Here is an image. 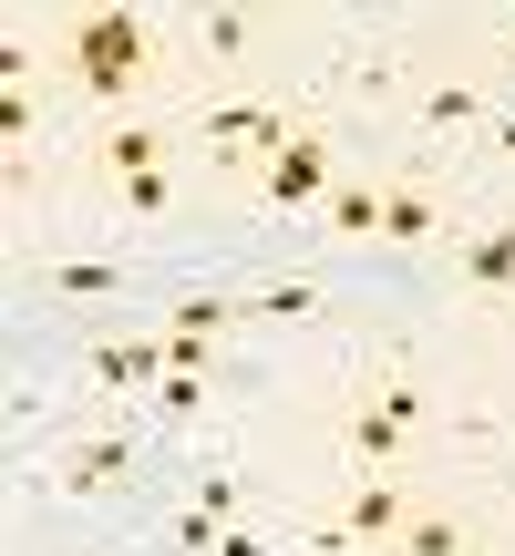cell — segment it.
Listing matches in <instances>:
<instances>
[{
  "label": "cell",
  "instance_id": "1",
  "mask_svg": "<svg viewBox=\"0 0 515 556\" xmlns=\"http://www.w3.org/2000/svg\"><path fill=\"white\" fill-rule=\"evenodd\" d=\"M52 62H62V83H73V93L124 103V93H145V83H155V31H145L135 11H73Z\"/></svg>",
  "mask_w": 515,
  "mask_h": 556
},
{
  "label": "cell",
  "instance_id": "2",
  "mask_svg": "<svg viewBox=\"0 0 515 556\" xmlns=\"http://www.w3.org/2000/svg\"><path fill=\"white\" fill-rule=\"evenodd\" d=\"M402 526H413V495L372 475V484H351V505H340V526H310V546H319V556H351V546L392 556V546H402Z\"/></svg>",
  "mask_w": 515,
  "mask_h": 556
},
{
  "label": "cell",
  "instance_id": "3",
  "mask_svg": "<svg viewBox=\"0 0 515 556\" xmlns=\"http://www.w3.org/2000/svg\"><path fill=\"white\" fill-rule=\"evenodd\" d=\"M319 186H330V135H319V124H299V135L268 155V206H310Z\"/></svg>",
  "mask_w": 515,
  "mask_h": 556
},
{
  "label": "cell",
  "instance_id": "4",
  "mask_svg": "<svg viewBox=\"0 0 515 556\" xmlns=\"http://www.w3.org/2000/svg\"><path fill=\"white\" fill-rule=\"evenodd\" d=\"M165 155H176V135H155V124H114V135L93 144V176L103 186H135V176H165Z\"/></svg>",
  "mask_w": 515,
  "mask_h": 556
},
{
  "label": "cell",
  "instance_id": "5",
  "mask_svg": "<svg viewBox=\"0 0 515 556\" xmlns=\"http://www.w3.org/2000/svg\"><path fill=\"white\" fill-rule=\"evenodd\" d=\"M124 475H135V443H124V433L62 443V484H73V495H103V484H124Z\"/></svg>",
  "mask_w": 515,
  "mask_h": 556
},
{
  "label": "cell",
  "instance_id": "6",
  "mask_svg": "<svg viewBox=\"0 0 515 556\" xmlns=\"http://www.w3.org/2000/svg\"><path fill=\"white\" fill-rule=\"evenodd\" d=\"M402 433H413V422L381 413V402H351V413H340V454L351 464H402Z\"/></svg>",
  "mask_w": 515,
  "mask_h": 556
},
{
  "label": "cell",
  "instance_id": "7",
  "mask_svg": "<svg viewBox=\"0 0 515 556\" xmlns=\"http://www.w3.org/2000/svg\"><path fill=\"white\" fill-rule=\"evenodd\" d=\"M434 227H443L434 186H423L413 165H402V176H392V197H381V238H392V248H413V238H434Z\"/></svg>",
  "mask_w": 515,
  "mask_h": 556
},
{
  "label": "cell",
  "instance_id": "8",
  "mask_svg": "<svg viewBox=\"0 0 515 556\" xmlns=\"http://www.w3.org/2000/svg\"><path fill=\"white\" fill-rule=\"evenodd\" d=\"M423 124H434V135H495L485 83H423Z\"/></svg>",
  "mask_w": 515,
  "mask_h": 556
},
{
  "label": "cell",
  "instance_id": "9",
  "mask_svg": "<svg viewBox=\"0 0 515 556\" xmlns=\"http://www.w3.org/2000/svg\"><path fill=\"white\" fill-rule=\"evenodd\" d=\"M392 556H475V526H464L454 505H413V526H402Z\"/></svg>",
  "mask_w": 515,
  "mask_h": 556
},
{
  "label": "cell",
  "instance_id": "10",
  "mask_svg": "<svg viewBox=\"0 0 515 556\" xmlns=\"http://www.w3.org/2000/svg\"><path fill=\"white\" fill-rule=\"evenodd\" d=\"M381 197H392V176H361V186H330V238H381Z\"/></svg>",
  "mask_w": 515,
  "mask_h": 556
},
{
  "label": "cell",
  "instance_id": "11",
  "mask_svg": "<svg viewBox=\"0 0 515 556\" xmlns=\"http://www.w3.org/2000/svg\"><path fill=\"white\" fill-rule=\"evenodd\" d=\"M464 278H475V289H515V227H495V238L464 248Z\"/></svg>",
  "mask_w": 515,
  "mask_h": 556
},
{
  "label": "cell",
  "instance_id": "12",
  "mask_svg": "<svg viewBox=\"0 0 515 556\" xmlns=\"http://www.w3.org/2000/svg\"><path fill=\"white\" fill-rule=\"evenodd\" d=\"M41 289H52V299H114V258H93V268H52Z\"/></svg>",
  "mask_w": 515,
  "mask_h": 556
},
{
  "label": "cell",
  "instance_id": "13",
  "mask_svg": "<svg viewBox=\"0 0 515 556\" xmlns=\"http://www.w3.org/2000/svg\"><path fill=\"white\" fill-rule=\"evenodd\" d=\"M197 31H206V52H248V41H258V21H248V11H206Z\"/></svg>",
  "mask_w": 515,
  "mask_h": 556
},
{
  "label": "cell",
  "instance_id": "14",
  "mask_svg": "<svg viewBox=\"0 0 515 556\" xmlns=\"http://www.w3.org/2000/svg\"><path fill=\"white\" fill-rule=\"evenodd\" d=\"M165 197H176V186H165V176H135V186H114V206H135V217H155Z\"/></svg>",
  "mask_w": 515,
  "mask_h": 556
}]
</instances>
